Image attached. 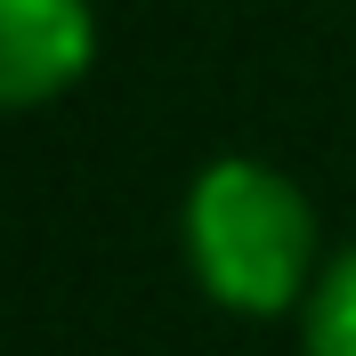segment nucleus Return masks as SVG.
Segmentation results:
<instances>
[{
  "label": "nucleus",
  "instance_id": "obj_1",
  "mask_svg": "<svg viewBox=\"0 0 356 356\" xmlns=\"http://www.w3.org/2000/svg\"><path fill=\"white\" fill-rule=\"evenodd\" d=\"M178 243L186 275L211 308L227 316H300L316 275H324V235H316V202L300 178L259 154H219L202 162L186 202H178Z\"/></svg>",
  "mask_w": 356,
  "mask_h": 356
},
{
  "label": "nucleus",
  "instance_id": "obj_2",
  "mask_svg": "<svg viewBox=\"0 0 356 356\" xmlns=\"http://www.w3.org/2000/svg\"><path fill=\"white\" fill-rule=\"evenodd\" d=\"M97 57L89 0H0V113L57 106Z\"/></svg>",
  "mask_w": 356,
  "mask_h": 356
},
{
  "label": "nucleus",
  "instance_id": "obj_3",
  "mask_svg": "<svg viewBox=\"0 0 356 356\" xmlns=\"http://www.w3.org/2000/svg\"><path fill=\"white\" fill-rule=\"evenodd\" d=\"M300 356H356V243L324 259L308 308H300Z\"/></svg>",
  "mask_w": 356,
  "mask_h": 356
}]
</instances>
